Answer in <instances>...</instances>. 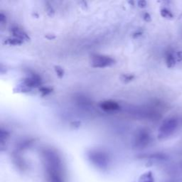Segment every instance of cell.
<instances>
[{
    "label": "cell",
    "instance_id": "obj_1",
    "mask_svg": "<svg viewBox=\"0 0 182 182\" xmlns=\"http://www.w3.org/2000/svg\"><path fill=\"white\" fill-rule=\"evenodd\" d=\"M45 178L46 182H66L65 172L61 158L52 149H45L42 152Z\"/></svg>",
    "mask_w": 182,
    "mask_h": 182
},
{
    "label": "cell",
    "instance_id": "obj_4",
    "mask_svg": "<svg viewBox=\"0 0 182 182\" xmlns=\"http://www.w3.org/2000/svg\"><path fill=\"white\" fill-rule=\"evenodd\" d=\"M152 142V136L146 129H140L137 132L134 137V146L137 149H144L150 145Z\"/></svg>",
    "mask_w": 182,
    "mask_h": 182
},
{
    "label": "cell",
    "instance_id": "obj_15",
    "mask_svg": "<svg viewBox=\"0 0 182 182\" xmlns=\"http://www.w3.org/2000/svg\"><path fill=\"white\" fill-rule=\"evenodd\" d=\"M134 76L133 75H131V74H125L122 76V80L125 82H130L132 81L133 79H134Z\"/></svg>",
    "mask_w": 182,
    "mask_h": 182
},
{
    "label": "cell",
    "instance_id": "obj_11",
    "mask_svg": "<svg viewBox=\"0 0 182 182\" xmlns=\"http://www.w3.org/2000/svg\"><path fill=\"white\" fill-rule=\"evenodd\" d=\"M5 43L9 45H20L21 44H23V41L12 36V37H10V38L6 39Z\"/></svg>",
    "mask_w": 182,
    "mask_h": 182
},
{
    "label": "cell",
    "instance_id": "obj_6",
    "mask_svg": "<svg viewBox=\"0 0 182 182\" xmlns=\"http://www.w3.org/2000/svg\"><path fill=\"white\" fill-rule=\"evenodd\" d=\"M100 107L102 110L106 112H115L120 109V105L117 102L113 100L103 101L100 104Z\"/></svg>",
    "mask_w": 182,
    "mask_h": 182
},
{
    "label": "cell",
    "instance_id": "obj_2",
    "mask_svg": "<svg viewBox=\"0 0 182 182\" xmlns=\"http://www.w3.org/2000/svg\"><path fill=\"white\" fill-rule=\"evenodd\" d=\"M179 127V120L175 117H171L163 121L159 128L158 137L164 140L174 134Z\"/></svg>",
    "mask_w": 182,
    "mask_h": 182
},
{
    "label": "cell",
    "instance_id": "obj_18",
    "mask_svg": "<svg viewBox=\"0 0 182 182\" xmlns=\"http://www.w3.org/2000/svg\"><path fill=\"white\" fill-rule=\"evenodd\" d=\"M144 19H145L146 21H150V16L147 13H146L145 14H144Z\"/></svg>",
    "mask_w": 182,
    "mask_h": 182
},
{
    "label": "cell",
    "instance_id": "obj_9",
    "mask_svg": "<svg viewBox=\"0 0 182 182\" xmlns=\"http://www.w3.org/2000/svg\"><path fill=\"white\" fill-rule=\"evenodd\" d=\"M34 140H23L21 142H19L18 145H17V152L19 151H22V150H26V149L29 148L31 144H32Z\"/></svg>",
    "mask_w": 182,
    "mask_h": 182
},
{
    "label": "cell",
    "instance_id": "obj_14",
    "mask_svg": "<svg viewBox=\"0 0 182 182\" xmlns=\"http://www.w3.org/2000/svg\"><path fill=\"white\" fill-rule=\"evenodd\" d=\"M54 69H55V71H56V73H57V75L58 77L60 78H62L63 76L64 75V70L63 68L60 67V66H56L54 67Z\"/></svg>",
    "mask_w": 182,
    "mask_h": 182
},
{
    "label": "cell",
    "instance_id": "obj_12",
    "mask_svg": "<svg viewBox=\"0 0 182 182\" xmlns=\"http://www.w3.org/2000/svg\"><path fill=\"white\" fill-rule=\"evenodd\" d=\"M9 133L8 132V131L1 129L0 131V140H1V145L3 147L4 143L6 142V141L7 140V138L9 137Z\"/></svg>",
    "mask_w": 182,
    "mask_h": 182
},
{
    "label": "cell",
    "instance_id": "obj_7",
    "mask_svg": "<svg viewBox=\"0 0 182 182\" xmlns=\"http://www.w3.org/2000/svg\"><path fill=\"white\" fill-rule=\"evenodd\" d=\"M11 33L12 34V36L15 38L20 39L21 41L29 40V35L25 32L21 28H19L18 26H14L10 29Z\"/></svg>",
    "mask_w": 182,
    "mask_h": 182
},
{
    "label": "cell",
    "instance_id": "obj_10",
    "mask_svg": "<svg viewBox=\"0 0 182 182\" xmlns=\"http://www.w3.org/2000/svg\"><path fill=\"white\" fill-rule=\"evenodd\" d=\"M139 182H154V179L152 171H148L141 176Z\"/></svg>",
    "mask_w": 182,
    "mask_h": 182
},
{
    "label": "cell",
    "instance_id": "obj_8",
    "mask_svg": "<svg viewBox=\"0 0 182 182\" xmlns=\"http://www.w3.org/2000/svg\"><path fill=\"white\" fill-rule=\"evenodd\" d=\"M13 159H14V162L17 167L19 168V169L21 170H25L26 169V162L23 161V159L21 156H19L18 155V154L16 153L14 154L13 156Z\"/></svg>",
    "mask_w": 182,
    "mask_h": 182
},
{
    "label": "cell",
    "instance_id": "obj_13",
    "mask_svg": "<svg viewBox=\"0 0 182 182\" xmlns=\"http://www.w3.org/2000/svg\"><path fill=\"white\" fill-rule=\"evenodd\" d=\"M52 88H51L49 87H44V86H42V87L39 88V91L40 93H42V95H48V94H50L52 92Z\"/></svg>",
    "mask_w": 182,
    "mask_h": 182
},
{
    "label": "cell",
    "instance_id": "obj_3",
    "mask_svg": "<svg viewBox=\"0 0 182 182\" xmlns=\"http://www.w3.org/2000/svg\"><path fill=\"white\" fill-rule=\"evenodd\" d=\"M91 163L99 169H106L110 163V157L106 152L99 150H91L88 154Z\"/></svg>",
    "mask_w": 182,
    "mask_h": 182
},
{
    "label": "cell",
    "instance_id": "obj_19",
    "mask_svg": "<svg viewBox=\"0 0 182 182\" xmlns=\"http://www.w3.org/2000/svg\"><path fill=\"white\" fill-rule=\"evenodd\" d=\"M141 34H142V33H141V32H138V31H137V32H135V33H134V34H133V36H134V37H137L138 36H140Z\"/></svg>",
    "mask_w": 182,
    "mask_h": 182
},
{
    "label": "cell",
    "instance_id": "obj_17",
    "mask_svg": "<svg viewBox=\"0 0 182 182\" xmlns=\"http://www.w3.org/2000/svg\"><path fill=\"white\" fill-rule=\"evenodd\" d=\"M146 2L144 1H140L138 2V5L140 7H144L146 6Z\"/></svg>",
    "mask_w": 182,
    "mask_h": 182
},
{
    "label": "cell",
    "instance_id": "obj_16",
    "mask_svg": "<svg viewBox=\"0 0 182 182\" xmlns=\"http://www.w3.org/2000/svg\"><path fill=\"white\" fill-rule=\"evenodd\" d=\"M46 11H47V13H48V14L49 15L50 17H52V16L54 14V10L53 9V8L51 7H50V6L47 7Z\"/></svg>",
    "mask_w": 182,
    "mask_h": 182
},
{
    "label": "cell",
    "instance_id": "obj_5",
    "mask_svg": "<svg viewBox=\"0 0 182 182\" xmlns=\"http://www.w3.org/2000/svg\"><path fill=\"white\" fill-rule=\"evenodd\" d=\"M115 60L113 58L101 54H95L91 57V65L95 68H106L114 65Z\"/></svg>",
    "mask_w": 182,
    "mask_h": 182
}]
</instances>
